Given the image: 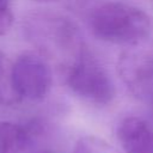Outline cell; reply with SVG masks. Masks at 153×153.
I'll list each match as a JSON object with an SVG mask.
<instances>
[{"label":"cell","mask_w":153,"mask_h":153,"mask_svg":"<svg viewBox=\"0 0 153 153\" xmlns=\"http://www.w3.org/2000/svg\"><path fill=\"white\" fill-rule=\"evenodd\" d=\"M90 26L93 35L102 41L131 45L145 41L149 35L151 19L135 6L108 1L93 8Z\"/></svg>","instance_id":"obj_1"},{"label":"cell","mask_w":153,"mask_h":153,"mask_svg":"<svg viewBox=\"0 0 153 153\" xmlns=\"http://www.w3.org/2000/svg\"><path fill=\"white\" fill-rule=\"evenodd\" d=\"M66 82L73 93L98 105H106L115 98L112 79L85 45L67 66Z\"/></svg>","instance_id":"obj_2"},{"label":"cell","mask_w":153,"mask_h":153,"mask_svg":"<svg viewBox=\"0 0 153 153\" xmlns=\"http://www.w3.org/2000/svg\"><path fill=\"white\" fill-rule=\"evenodd\" d=\"M118 73L129 92L149 108L153 117V43L145 39L123 51Z\"/></svg>","instance_id":"obj_3"},{"label":"cell","mask_w":153,"mask_h":153,"mask_svg":"<svg viewBox=\"0 0 153 153\" xmlns=\"http://www.w3.org/2000/svg\"><path fill=\"white\" fill-rule=\"evenodd\" d=\"M11 81L19 100H41L51 87V71L41 55L26 51L11 66Z\"/></svg>","instance_id":"obj_4"},{"label":"cell","mask_w":153,"mask_h":153,"mask_svg":"<svg viewBox=\"0 0 153 153\" xmlns=\"http://www.w3.org/2000/svg\"><path fill=\"white\" fill-rule=\"evenodd\" d=\"M33 25V38L42 42L43 48L48 51L68 53L71 57H75L84 47L76 29L65 18L37 17Z\"/></svg>","instance_id":"obj_5"},{"label":"cell","mask_w":153,"mask_h":153,"mask_svg":"<svg viewBox=\"0 0 153 153\" xmlns=\"http://www.w3.org/2000/svg\"><path fill=\"white\" fill-rule=\"evenodd\" d=\"M117 137L124 153H153V129L139 117L122 120Z\"/></svg>","instance_id":"obj_6"},{"label":"cell","mask_w":153,"mask_h":153,"mask_svg":"<svg viewBox=\"0 0 153 153\" xmlns=\"http://www.w3.org/2000/svg\"><path fill=\"white\" fill-rule=\"evenodd\" d=\"M31 140L30 131L17 123L0 122V153H23Z\"/></svg>","instance_id":"obj_7"},{"label":"cell","mask_w":153,"mask_h":153,"mask_svg":"<svg viewBox=\"0 0 153 153\" xmlns=\"http://www.w3.org/2000/svg\"><path fill=\"white\" fill-rule=\"evenodd\" d=\"M20 102L11 81V66L0 50V105H13Z\"/></svg>","instance_id":"obj_8"},{"label":"cell","mask_w":153,"mask_h":153,"mask_svg":"<svg viewBox=\"0 0 153 153\" xmlns=\"http://www.w3.org/2000/svg\"><path fill=\"white\" fill-rule=\"evenodd\" d=\"M72 153H118V152L100 137L85 136L78 140Z\"/></svg>","instance_id":"obj_9"},{"label":"cell","mask_w":153,"mask_h":153,"mask_svg":"<svg viewBox=\"0 0 153 153\" xmlns=\"http://www.w3.org/2000/svg\"><path fill=\"white\" fill-rule=\"evenodd\" d=\"M13 23V13L10 0H0V36L5 35Z\"/></svg>","instance_id":"obj_10"},{"label":"cell","mask_w":153,"mask_h":153,"mask_svg":"<svg viewBox=\"0 0 153 153\" xmlns=\"http://www.w3.org/2000/svg\"><path fill=\"white\" fill-rule=\"evenodd\" d=\"M36 1H51V0H36Z\"/></svg>","instance_id":"obj_11"}]
</instances>
